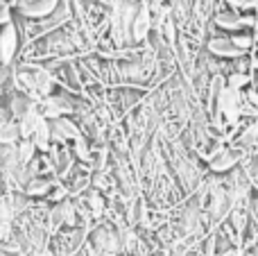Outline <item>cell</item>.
<instances>
[{"label": "cell", "mask_w": 258, "mask_h": 256, "mask_svg": "<svg viewBox=\"0 0 258 256\" xmlns=\"http://www.w3.org/2000/svg\"><path fill=\"white\" fill-rule=\"evenodd\" d=\"M89 245L98 256H116L120 254V236L118 227L107 218L93 222L89 229Z\"/></svg>", "instance_id": "cell-1"}, {"label": "cell", "mask_w": 258, "mask_h": 256, "mask_svg": "<svg viewBox=\"0 0 258 256\" xmlns=\"http://www.w3.org/2000/svg\"><path fill=\"white\" fill-rule=\"evenodd\" d=\"M89 243V229L86 227H63L59 234L52 236L50 249L54 256H77L84 252Z\"/></svg>", "instance_id": "cell-2"}, {"label": "cell", "mask_w": 258, "mask_h": 256, "mask_svg": "<svg viewBox=\"0 0 258 256\" xmlns=\"http://www.w3.org/2000/svg\"><path fill=\"white\" fill-rule=\"evenodd\" d=\"M215 102H218V111L224 116V120H227L229 125H236L238 118L242 116L245 95H240V91H236V89H229V86H224V89L218 93Z\"/></svg>", "instance_id": "cell-3"}, {"label": "cell", "mask_w": 258, "mask_h": 256, "mask_svg": "<svg viewBox=\"0 0 258 256\" xmlns=\"http://www.w3.org/2000/svg\"><path fill=\"white\" fill-rule=\"evenodd\" d=\"M18 54H21V34H18L16 25L12 21L0 27V66L16 63Z\"/></svg>", "instance_id": "cell-4"}, {"label": "cell", "mask_w": 258, "mask_h": 256, "mask_svg": "<svg viewBox=\"0 0 258 256\" xmlns=\"http://www.w3.org/2000/svg\"><path fill=\"white\" fill-rule=\"evenodd\" d=\"M48 122H50V132H52V145H68L82 136L80 125L71 116H59Z\"/></svg>", "instance_id": "cell-5"}, {"label": "cell", "mask_w": 258, "mask_h": 256, "mask_svg": "<svg viewBox=\"0 0 258 256\" xmlns=\"http://www.w3.org/2000/svg\"><path fill=\"white\" fill-rule=\"evenodd\" d=\"M61 0H34V3H18L14 7V14H18L25 21H41V18L50 16L54 9L59 7Z\"/></svg>", "instance_id": "cell-6"}, {"label": "cell", "mask_w": 258, "mask_h": 256, "mask_svg": "<svg viewBox=\"0 0 258 256\" xmlns=\"http://www.w3.org/2000/svg\"><path fill=\"white\" fill-rule=\"evenodd\" d=\"M152 30H154V25H152V12L145 5V0H143L138 12H136V18H134V23H132V43L143 45L147 39H150Z\"/></svg>", "instance_id": "cell-7"}, {"label": "cell", "mask_w": 258, "mask_h": 256, "mask_svg": "<svg viewBox=\"0 0 258 256\" xmlns=\"http://www.w3.org/2000/svg\"><path fill=\"white\" fill-rule=\"evenodd\" d=\"M240 159H245V152L240 150H233V148H222L218 154H213V159H209V168L218 175L222 172H233L236 166L240 163Z\"/></svg>", "instance_id": "cell-8"}, {"label": "cell", "mask_w": 258, "mask_h": 256, "mask_svg": "<svg viewBox=\"0 0 258 256\" xmlns=\"http://www.w3.org/2000/svg\"><path fill=\"white\" fill-rule=\"evenodd\" d=\"M80 200L84 202V207L89 209L91 218H93V222L102 220L104 216H107V207H109V200L104 193H100V190H95L93 186H91L89 190H86L84 195H80Z\"/></svg>", "instance_id": "cell-9"}, {"label": "cell", "mask_w": 258, "mask_h": 256, "mask_svg": "<svg viewBox=\"0 0 258 256\" xmlns=\"http://www.w3.org/2000/svg\"><path fill=\"white\" fill-rule=\"evenodd\" d=\"M57 177L54 175H36V177H30L25 184V188H23V193L27 195V198L32 200H45L50 193V188H52L54 184H57Z\"/></svg>", "instance_id": "cell-10"}, {"label": "cell", "mask_w": 258, "mask_h": 256, "mask_svg": "<svg viewBox=\"0 0 258 256\" xmlns=\"http://www.w3.org/2000/svg\"><path fill=\"white\" fill-rule=\"evenodd\" d=\"M206 50H209L213 57H220V59H240L242 54H245L231 43L229 36H213V39L206 43Z\"/></svg>", "instance_id": "cell-11"}, {"label": "cell", "mask_w": 258, "mask_h": 256, "mask_svg": "<svg viewBox=\"0 0 258 256\" xmlns=\"http://www.w3.org/2000/svg\"><path fill=\"white\" fill-rule=\"evenodd\" d=\"M30 141L34 143V148L39 150L41 154H48L50 148H52V132H50V122L48 120H41Z\"/></svg>", "instance_id": "cell-12"}, {"label": "cell", "mask_w": 258, "mask_h": 256, "mask_svg": "<svg viewBox=\"0 0 258 256\" xmlns=\"http://www.w3.org/2000/svg\"><path fill=\"white\" fill-rule=\"evenodd\" d=\"M215 25L236 34V32H240V27H242V16L238 12H233V9H222V12L215 14Z\"/></svg>", "instance_id": "cell-13"}, {"label": "cell", "mask_w": 258, "mask_h": 256, "mask_svg": "<svg viewBox=\"0 0 258 256\" xmlns=\"http://www.w3.org/2000/svg\"><path fill=\"white\" fill-rule=\"evenodd\" d=\"M21 132L16 120H0V145H18Z\"/></svg>", "instance_id": "cell-14"}, {"label": "cell", "mask_w": 258, "mask_h": 256, "mask_svg": "<svg viewBox=\"0 0 258 256\" xmlns=\"http://www.w3.org/2000/svg\"><path fill=\"white\" fill-rule=\"evenodd\" d=\"M16 154H18V161H21L23 166H27V163H30L36 154H39V150L34 148V143H32V141H21V143L16 145Z\"/></svg>", "instance_id": "cell-15"}, {"label": "cell", "mask_w": 258, "mask_h": 256, "mask_svg": "<svg viewBox=\"0 0 258 256\" xmlns=\"http://www.w3.org/2000/svg\"><path fill=\"white\" fill-rule=\"evenodd\" d=\"M229 39H231V43L236 45L240 52H247V50H251V48L256 45V43H254V36H251L249 32H245V30H242V32H236V34H231Z\"/></svg>", "instance_id": "cell-16"}, {"label": "cell", "mask_w": 258, "mask_h": 256, "mask_svg": "<svg viewBox=\"0 0 258 256\" xmlns=\"http://www.w3.org/2000/svg\"><path fill=\"white\" fill-rule=\"evenodd\" d=\"M251 82V77H249V73H233L231 77H229V89H236V91H240V86H247Z\"/></svg>", "instance_id": "cell-17"}, {"label": "cell", "mask_w": 258, "mask_h": 256, "mask_svg": "<svg viewBox=\"0 0 258 256\" xmlns=\"http://www.w3.org/2000/svg\"><path fill=\"white\" fill-rule=\"evenodd\" d=\"M227 5L233 9V12H236V9H242V12H245V9H251V7H254L256 0H227Z\"/></svg>", "instance_id": "cell-18"}, {"label": "cell", "mask_w": 258, "mask_h": 256, "mask_svg": "<svg viewBox=\"0 0 258 256\" xmlns=\"http://www.w3.org/2000/svg\"><path fill=\"white\" fill-rule=\"evenodd\" d=\"M12 18H14V9L9 5H0V27L12 23Z\"/></svg>", "instance_id": "cell-19"}, {"label": "cell", "mask_w": 258, "mask_h": 256, "mask_svg": "<svg viewBox=\"0 0 258 256\" xmlns=\"http://www.w3.org/2000/svg\"><path fill=\"white\" fill-rule=\"evenodd\" d=\"M218 256H242L238 249H227V252H220Z\"/></svg>", "instance_id": "cell-20"}, {"label": "cell", "mask_w": 258, "mask_h": 256, "mask_svg": "<svg viewBox=\"0 0 258 256\" xmlns=\"http://www.w3.org/2000/svg\"><path fill=\"white\" fill-rule=\"evenodd\" d=\"M251 36H254V43H258V25L254 27V32H251Z\"/></svg>", "instance_id": "cell-21"}, {"label": "cell", "mask_w": 258, "mask_h": 256, "mask_svg": "<svg viewBox=\"0 0 258 256\" xmlns=\"http://www.w3.org/2000/svg\"><path fill=\"white\" fill-rule=\"evenodd\" d=\"M18 3H34V0H16V5H18Z\"/></svg>", "instance_id": "cell-22"}, {"label": "cell", "mask_w": 258, "mask_h": 256, "mask_svg": "<svg viewBox=\"0 0 258 256\" xmlns=\"http://www.w3.org/2000/svg\"><path fill=\"white\" fill-rule=\"evenodd\" d=\"M0 256H9V254H3V252H0Z\"/></svg>", "instance_id": "cell-23"}, {"label": "cell", "mask_w": 258, "mask_h": 256, "mask_svg": "<svg viewBox=\"0 0 258 256\" xmlns=\"http://www.w3.org/2000/svg\"><path fill=\"white\" fill-rule=\"evenodd\" d=\"M254 186H256V188H258V181H256V184H254Z\"/></svg>", "instance_id": "cell-24"}, {"label": "cell", "mask_w": 258, "mask_h": 256, "mask_svg": "<svg viewBox=\"0 0 258 256\" xmlns=\"http://www.w3.org/2000/svg\"><path fill=\"white\" fill-rule=\"evenodd\" d=\"M256 52H258V50H256Z\"/></svg>", "instance_id": "cell-25"}]
</instances>
